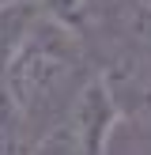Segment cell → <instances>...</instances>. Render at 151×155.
<instances>
[{
    "label": "cell",
    "instance_id": "7a4b0ae2",
    "mask_svg": "<svg viewBox=\"0 0 151 155\" xmlns=\"http://www.w3.org/2000/svg\"><path fill=\"white\" fill-rule=\"evenodd\" d=\"M38 19H42L38 0H0V72L19 53V45L30 38Z\"/></svg>",
    "mask_w": 151,
    "mask_h": 155
},
{
    "label": "cell",
    "instance_id": "277c9868",
    "mask_svg": "<svg viewBox=\"0 0 151 155\" xmlns=\"http://www.w3.org/2000/svg\"><path fill=\"white\" fill-rule=\"evenodd\" d=\"M38 4H42V15L72 27L76 34H83V27L91 19V0H38Z\"/></svg>",
    "mask_w": 151,
    "mask_h": 155
},
{
    "label": "cell",
    "instance_id": "5b68a950",
    "mask_svg": "<svg viewBox=\"0 0 151 155\" xmlns=\"http://www.w3.org/2000/svg\"><path fill=\"white\" fill-rule=\"evenodd\" d=\"M132 38L140 42L143 53H151V4H143L140 12H136V19H132Z\"/></svg>",
    "mask_w": 151,
    "mask_h": 155
},
{
    "label": "cell",
    "instance_id": "6da1fadb",
    "mask_svg": "<svg viewBox=\"0 0 151 155\" xmlns=\"http://www.w3.org/2000/svg\"><path fill=\"white\" fill-rule=\"evenodd\" d=\"M87 76L91 72H87L83 34L42 15L30 30V38L19 45V53L4 64L0 80L15 95V102L27 110L30 125L34 121L53 125Z\"/></svg>",
    "mask_w": 151,
    "mask_h": 155
},
{
    "label": "cell",
    "instance_id": "3957f363",
    "mask_svg": "<svg viewBox=\"0 0 151 155\" xmlns=\"http://www.w3.org/2000/svg\"><path fill=\"white\" fill-rule=\"evenodd\" d=\"M30 144H34V125L0 80V155H27Z\"/></svg>",
    "mask_w": 151,
    "mask_h": 155
}]
</instances>
